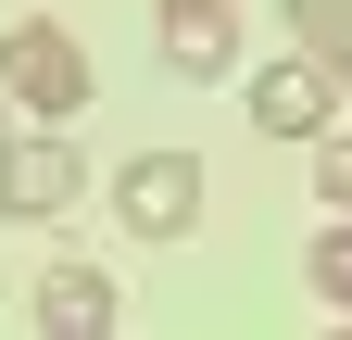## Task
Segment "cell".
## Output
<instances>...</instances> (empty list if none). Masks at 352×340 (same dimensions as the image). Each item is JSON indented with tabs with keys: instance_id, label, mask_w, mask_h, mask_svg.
<instances>
[{
	"instance_id": "6da1fadb",
	"label": "cell",
	"mask_w": 352,
	"mask_h": 340,
	"mask_svg": "<svg viewBox=\"0 0 352 340\" xmlns=\"http://www.w3.org/2000/svg\"><path fill=\"white\" fill-rule=\"evenodd\" d=\"M0 89H13V101H25L38 126H76L101 76H88V51H76V25H51V13H25L13 38H0Z\"/></svg>"
},
{
	"instance_id": "7a4b0ae2",
	"label": "cell",
	"mask_w": 352,
	"mask_h": 340,
	"mask_svg": "<svg viewBox=\"0 0 352 340\" xmlns=\"http://www.w3.org/2000/svg\"><path fill=\"white\" fill-rule=\"evenodd\" d=\"M340 101H352V89L302 51V38H289V63H264V76H252V126H264V139H302V151L340 126Z\"/></svg>"
},
{
	"instance_id": "3957f363",
	"label": "cell",
	"mask_w": 352,
	"mask_h": 340,
	"mask_svg": "<svg viewBox=\"0 0 352 340\" xmlns=\"http://www.w3.org/2000/svg\"><path fill=\"white\" fill-rule=\"evenodd\" d=\"M76 189H88V164H76V139H63V126H38V139H13V151H0V215H13V227L76 215Z\"/></svg>"
},
{
	"instance_id": "277c9868",
	"label": "cell",
	"mask_w": 352,
	"mask_h": 340,
	"mask_svg": "<svg viewBox=\"0 0 352 340\" xmlns=\"http://www.w3.org/2000/svg\"><path fill=\"white\" fill-rule=\"evenodd\" d=\"M113 215H126V240H189L201 227V164L189 151H139L113 177Z\"/></svg>"
},
{
	"instance_id": "5b68a950",
	"label": "cell",
	"mask_w": 352,
	"mask_h": 340,
	"mask_svg": "<svg viewBox=\"0 0 352 340\" xmlns=\"http://www.w3.org/2000/svg\"><path fill=\"white\" fill-rule=\"evenodd\" d=\"M25 315H38V340H113L126 303H113V277H101V265H51V277L25 290Z\"/></svg>"
},
{
	"instance_id": "8992f818",
	"label": "cell",
	"mask_w": 352,
	"mask_h": 340,
	"mask_svg": "<svg viewBox=\"0 0 352 340\" xmlns=\"http://www.w3.org/2000/svg\"><path fill=\"white\" fill-rule=\"evenodd\" d=\"M164 63H176V76H239V25H227V0H176V13H164Z\"/></svg>"
},
{
	"instance_id": "52a82bcc",
	"label": "cell",
	"mask_w": 352,
	"mask_h": 340,
	"mask_svg": "<svg viewBox=\"0 0 352 340\" xmlns=\"http://www.w3.org/2000/svg\"><path fill=\"white\" fill-rule=\"evenodd\" d=\"M289 38H302V51H315L340 89H352V0H289Z\"/></svg>"
},
{
	"instance_id": "ba28073f",
	"label": "cell",
	"mask_w": 352,
	"mask_h": 340,
	"mask_svg": "<svg viewBox=\"0 0 352 340\" xmlns=\"http://www.w3.org/2000/svg\"><path fill=\"white\" fill-rule=\"evenodd\" d=\"M302 277H315V303H327V315H352V215L315 240V265H302Z\"/></svg>"
},
{
	"instance_id": "9c48e42d",
	"label": "cell",
	"mask_w": 352,
	"mask_h": 340,
	"mask_svg": "<svg viewBox=\"0 0 352 340\" xmlns=\"http://www.w3.org/2000/svg\"><path fill=\"white\" fill-rule=\"evenodd\" d=\"M315 189H327V215H352V126L315 139Z\"/></svg>"
},
{
	"instance_id": "30bf717a",
	"label": "cell",
	"mask_w": 352,
	"mask_h": 340,
	"mask_svg": "<svg viewBox=\"0 0 352 340\" xmlns=\"http://www.w3.org/2000/svg\"><path fill=\"white\" fill-rule=\"evenodd\" d=\"M0 101H13V89H0ZM0 151H13V126H0Z\"/></svg>"
},
{
	"instance_id": "8fae6325",
	"label": "cell",
	"mask_w": 352,
	"mask_h": 340,
	"mask_svg": "<svg viewBox=\"0 0 352 340\" xmlns=\"http://www.w3.org/2000/svg\"><path fill=\"white\" fill-rule=\"evenodd\" d=\"M164 13H176V0H164Z\"/></svg>"
}]
</instances>
